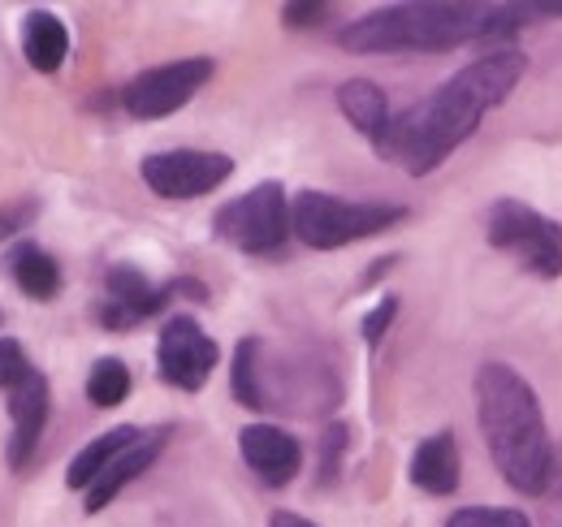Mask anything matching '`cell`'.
<instances>
[{"label": "cell", "instance_id": "2", "mask_svg": "<svg viewBox=\"0 0 562 527\" xmlns=\"http://www.w3.org/2000/svg\"><path fill=\"white\" fill-rule=\"evenodd\" d=\"M532 4H472V0H407L363 13L338 31L347 53H450L463 44H497L528 26Z\"/></svg>", "mask_w": 562, "mask_h": 527}, {"label": "cell", "instance_id": "8", "mask_svg": "<svg viewBox=\"0 0 562 527\" xmlns=\"http://www.w3.org/2000/svg\"><path fill=\"white\" fill-rule=\"evenodd\" d=\"M143 182L160 199H200L229 182L234 160L225 152H200V147H173V152H151L139 165Z\"/></svg>", "mask_w": 562, "mask_h": 527}, {"label": "cell", "instance_id": "11", "mask_svg": "<svg viewBox=\"0 0 562 527\" xmlns=\"http://www.w3.org/2000/svg\"><path fill=\"white\" fill-rule=\"evenodd\" d=\"M48 377L40 372V368H31L13 390H9V419H13V437H9V450H4V459L13 471H22L31 455H35V446H40V433H44V424H48Z\"/></svg>", "mask_w": 562, "mask_h": 527}, {"label": "cell", "instance_id": "24", "mask_svg": "<svg viewBox=\"0 0 562 527\" xmlns=\"http://www.w3.org/2000/svg\"><path fill=\"white\" fill-rule=\"evenodd\" d=\"M394 316H398V299H394V294H385V299L363 316V341H368V346H376V341L385 337V329L394 325Z\"/></svg>", "mask_w": 562, "mask_h": 527}, {"label": "cell", "instance_id": "15", "mask_svg": "<svg viewBox=\"0 0 562 527\" xmlns=\"http://www.w3.org/2000/svg\"><path fill=\"white\" fill-rule=\"evenodd\" d=\"M338 109H342V117H347L363 138H372V147L385 138L390 117H394L385 91H381L372 78H347V82L338 87Z\"/></svg>", "mask_w": 562, "mask_h": 527}, {"label": "cell", "instance_id": "17", "mask_svg": "<svg viewBox=\"0 0 562 527\" xmlns=\"http://www.w3.org/2000/svg\"><path fill=\"white\" fill-rule=\"evenodd\" d=\"M139 437H143V433H139V428H135V424H122V428H109L104 437H95L91 446H82V450L74 455L70 471H66V484H70V489H82V493H87V489L95 484V475H100V471H104L109 462L117 459L122 450H131V446H135Z\"/></svg>", "mask_w": 562, "mask_h": 527}, {"label": "cell", "instance_id": "9", "mask_svg": "<svg viewBox=\"0 0 562 527\" xmlns=\"http://www.w3.org/2000/svg\"><path fill=\"white\" fill-rule=\"evenodd\" d=\"M216 363H221V346L200 329V321H191V316L165 321V329L156 337V372L165 385L195 394L209 385Z\"/></svg>", "mask_w": 562, "mask_h": 527}, {"label": "cell", "instance_id": "13", "mask_svg": "<svg viewBox=\"0 0 562 527\" xmlns=\"http://www.w3.org/2000/svg\"><path fill=\"white\" fill-rule=\"evenodd\" d=\"M160 450H165V433H143L131 450H122L117 459L95 475V484L87 489V506H82V511H87V515H100L104 506H113V497H117L126 484H135L143 471L160 459Z\"/></svg>", "mask_w": 562, "mask_h": 527}, {"label": "cell", "instance_id": "10", "mask_svg": "<svg viewBox=\"0 0 562 527\" xmlns=\"http://www.w3.org/2000/svg\"><path fill=\"white\" fill-rule=\"evenodd\" d=\"M104 285H109V299L100 303V325L113 333L135 329L139 321L156 316L169 303V290L165 285H151L135 264H113L109 277H104Z\"/></svg>", "mask_w": 562, "mask_h": 527}, {"label": "cell", "instance_id": "1", "mask_svg": "<svg viewBox=\"0 0 562 527\" xmlns=\"http://www.w3.org/2000/svg\"><path fill=\"white\" fill-rule=\"evenodd\" d=\"M528 74V57L515 48H493L463 66L454 78H446L432 96L412 104L407 113L390 117V131L376 143V152L398 165L403 173L424 178L441 160H450L472 134L481 131L485 113L506 104L519 78Z\"/></svg>", "mask_w": 562, "mask_h": 527}, {"label": "cell", "instance_id": "14", "mask_svg": "<svg viewBox=\"0 0 562 527\" xmlns=\"http://www.w3.org/2000/svg\"><path fill=\"white\" fill-rule=\"evenodd\" d=\"M459 471H463V462H459L454 433L424 437L416 446V455H412V484L428 497H450L459 489Z\"/></svg>", "mask_w": 562, "mask_h": 527}, {"label": "cell", "instance_id": "27", "mask_svg": "<svg viewBox=\"0 0 562 527\" xmlns=\"http://www.w3.org/2000/svg\"><path fill=\"white\" fill-rule=\"evenodd\" d=\"M269 527H316L312 519H303V515H290V511H278L273 519H269Z\"/></svg>", "mask_w": 562, "mask_h": 527}, {"label": "cell", "instance_id": "5", "mask_svg": "<svg viewBox=\"0 0 562 527\" xmlns=\"http://www.w3.org/2000/svg\"><path fill=\"white\" fill-rule=\"evenodd\" d=\"M485 238H490V247L515 256L532 277H541V281L562 277V225L554 216H546L519 199H497L485 216Z\"/></svg>", "mask_w": 562, "mask_h": 527}, {"label": "cell", "instance_id": "28", "mask_svg": "<svg viewBox=\"0 0 562 527\" xmlns=\"http://www.w3.org/2000/svg\"><path fill=\"white\" fill-rule=\"evenodd\" d=\"M532 13L537 18H562V0H541V4H532Z\"/></svg>", "mask_w": 562, "mask_h": 527}, {"label": "cell", "instance_id": "19", "mask_svg": "<svg viewBox=\"0 0 562 527\" xmlns=\"http://www.w3.org/2000/svg\"><path fill=\"white\" fill-rule=\"evenodd\" d=\"M229 390L234 402L247 411H265V341L260 337H243L234 350V368H229Z\"/></svg>", "mask_w": 562, "mask_h": 527}, {"label": "cell", "instance_id": "4", "mask_svg": "<svg viewBox=\"0 0 562 527\" xmlns=\"http://www.w3.org/2000/svg\"><path fill=\"white\" fill-rule=\"evenodd\" d=\"M398 221H407V208L398 203H355L325 191H299L290 199V234L312 251L351 247L359 238L394 229Z\"/></svg>", "mask_w": 562, "mask_h": 527}, {"label": "cell", "instance_id": "23", "mask_svg": "<svg viewBox=\"0 0 562 527\" xmlns=\"http://www.w3.org/2000/svg\"><path fill=\"white\" fill-rule=\"evenodd\" d=\"M31 372V359H26V350L13 341V337H0V390L9 394L22 377Z\"/></svg>", "mask_w": 562, "mask_h": 527}, {"label": "cell", "instance_id": "22", "mask_svg": "<svg viewBox=\"0 0 562 527\" xmlns=\"http://www.w3.org/2000/svg\"><path fill=\"white\" fill-rule=\"evenodd\" d=\"M347 441H351V428L347 424H329L325 437H321V484H334L342 455H347Z\"/></svg>", "mask_w": 562, "mask_h": 527}, {"label": "cell", "instance_id": "6", "mask_svg": "<svg viewBox=\"0 0 562 527\" xmlns=\"http://www.w3.org/2000/svg\"><path fill=\"white\" fill-rule=\"evenodd\" d=\"M212 229L221 243L247 251V256H273L290 238V195L281 182H260L247 195L229 199L216 216Z\"/></svg>", "mask_w": 562, "mask_h": 527}, {"label": "cell", "instance_id": "26", "mask_svg": "<svg viewBox=\"0 0 562 527\" xmlns=\"http://www.w3.org/2000/svg\"><path fill=\"white\" fill-rule=\"evenodd\" d=\"M31 212H35V208H18V212L9 208V212H0V238H4V234H13V229H18V225L31 216Z\"/></svg>", "mask_w": 562, "mask_h": 527}, {"label": "cell", "instance_id": "20", "mask_svg": "<svg viewBox=\"0 0 562 527\" xmlns=\"http://www.w3.org/2000/svg\"><path fill=\"white\" fill-rule=\"evenodd\" d=\"M126 394H131V368H126L122 359H100V363L91 368V377H87V397H91V406L109 411V406L126 402Z\"/></svg>", "mask_w": 562, "mask_h": 527}, {"label": "cell", "instance_id": "16", "mask_svg": "<svg viewBox=\"0 0 562 527\" xmlns=\"http://www.w3.org/2000/svg\"><path fill=\"white\" fill-rule=\"evenodd\" d=\"M22 53H26L31 69H40V74H57L61 61H66V53H70V31H66V22H61L57 13H48V9L26 13V26H22Z\"/></svg>", "mask_w": 562, "mask_h": 527}, {"label": "cell", "instance_id": "7", "mask_svg": "<svg viewBox=\"0 0 562 527\" xmlns=\"http://www.w3.org/2000/svg\"><path fill=\"white\" fill-rule=\"evenodd\" d=\"M212 61L209 57H187V61H169V66H156V69H143L139 78L126 82L122 91V104L131 117L139 122H156V117H169L178 109H187L200 87L212 78Z\"/></svg>", "mask_w": 562, "mask_h": 527}, {"label": "cell", "instance_id": "21", "mask_svg": "<svg viewBox=\"0 0 562 527\" xmlns=\"http://www.w3.org/2000/svg\"><path fill=\"white\" fill-rule=\"evenodd\" d=\"M446 527H532L524 511H510V506H463L454 511Z\"/></svg>", "mask_w": 562, "mask_h": 527}, {"label": "cell", "instance_id": "3", "mask_svg": "<svg viewBox=\"0 0 562 527\" xmlns=\"http://www.w3.org/2000/svg\"><path fill=\"white\" fill-rule=\"evenodd\" d=\"M476 419L497 475L515 493H528V497L546 493L554 480L550 428H546L537 390L510 363H485L476 372Z\"/></svg>", "mask_w": 562, "mask_h": 527}, {"label": "cell", "instance_id": "18", "mask_svg": "<svg viewBox=\"0 0 562 527\" xmlns=\"http://www.w3.org/2000/svg\"><path fill=\"white\" fill-rule=\"evenodd\" d=\"M9 272H13V281H18V290L31 294V299H40V303H48V299L61 290V268H57V260H53L44 247H35V243L13 247Z\"/></svg>", "mask_w": 562, "mask_h": 527}, {"label": "cell", "instance_id": "25", "mask_svg": "<svg viewBox=\"0 0 562 527\" xmlns=\"http://www.w3.org/2000/svg\"><path fill=\"white\" fill-rule=\"evenodd\" d=\"M329 13H334V9H329V4H321V0H290V4L281 9L285 26H321Z\"/></svg>", "mask_w": 562, "mask_h": 527}, {"label": "cell", "instance_id": "12", "mask_svg": "<svg viewBox=\"0 0 562 527\" xmlns=\"http://www.w3.org/2000/svg\"><path fill=\"white\" fill-rule=\"evenodd\" d=\"M238 450H243V462L269 484V489H285L294 475H299V462H303V450L299 441L278 428V424H247L238 433Z\"/></svg>", "mask_w": 562, "mask_h": 527}]
</instances>
